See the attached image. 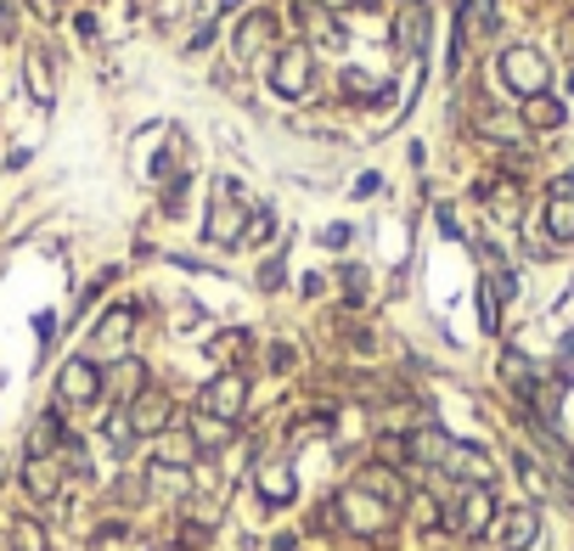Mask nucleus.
<instances>
[{"label":"nucleus","mask_w":574,"mask_h":551,"mask_svg":"<svg viewBox=\"0 0 574 551\" xmlns=\"http://www.w3.org/2000/svg\"><path fill=\"white\" fill-rule=\"evenodd\" d=\"M249 220H254V203H249V192L236 187V180H214V198H209V220H203V237L220 248H231V242H242V231H249Z\"/></svg>","instance_id":"f257e3e1"},{"label":"nucleus","mask_w":574,"mask_h":551,"mask_svg":"<svg viewBox=\"0 0 574 551\" xmlns=\"http://www.w3.org/2000/svg\"><path fill=\"white\" fill-rule=\"evenodd\" d=\"M265 79H271V90H276L282 102H304L310 90H315V51H310L304 40L276 46V57H271Z\"/></svg>","instance_id":"f03ea898"},{"label":"nucleus","mask_w":574,"mask_h":551,"mask_svg":"<svg viewBox=\"0 0 574 551\" xmlns=\"http://www.w3.org/2000/svg\"><path fill=\"white\" fill-rule=\"evenodd\" d=\"M445 523H451V534H462V540H484L490 529H496V490L462 484L456 501H445Z\"/></svg>","instance_id":"7ed1b4c3"},{"label":"nucleus","mask_w":574,"mask_h":551,"mask_svg":"<svg viewBox=\"0 0 574 551\" xmlns=\"http://www.w3.org/2000/svg\"><path fill=\"white\" fill-rule=\"evenodd\" d=\"M502 84L513 90V97L535 102V97H546L552 68H546V57H541L535 46H507V51H502Z\"/></svg>","instance_id":"20e7f679"},{"label":"nucleus","mask_w":574,"mask_h":551,"mask_svg":"<svg viewBox=\"0 0 574 551\" xmlns=\"http://www.w3.org/2000/svg\"><path fill=\"white\" fill-rule=\"evenodd\" d=\"M333 507H339V523H344L350 534H361V540H377V534L394 529V507L377 501V495H366V490H355V484H350Z\"/></svg>","instance_id":"39448f33"},{"label":"nucleus","mask_w":574,"mask_h":551,"mask_svg":"<svg viewBox=\"0 0 574 551\" xmlns=\"http://www.w3.org/2000/svg\"><path fill=\"white\" fill-rule=\"evenodd\" d=\"M124 422H130V433H135V439H158V433H170V428H175V394L147 383L141 394H130V400H124Z\"/></svg>","instance_id":"423d86ee"},{"label":"nucleus","mask_w":574,"mask_h":551,"mask_svg":"<svg viewBox=\"0 0 574 551\" xmlns=\"http://www.w3.org/2000/svg\"><path fill=\"white\" fill-rule=\"evenodd\" d=\"M276 34H282V18L271 12V7H260V12H249L236 23V34H231V57L249 68V62H265V57H276Z\"/></svg>","instance_id":"0eeeda50"},{"label":"nucleus","mask_w":574,"mask_h":551,"mask_svg":"<svg viewBox=\"0 0 574 551\" xmlns=\"http://www.w3.org/2000/svg\"><path fill=\"white\" fill-rule=\"evenodd\" d=\"M242 405H249V378H242V372H214L203 383V394H198V411L214 417V422H236Z\"/></svg>","instance_id":"6e6552de"},{"label":"nucleus","mask_w":574,"mask_h":551,"mask_svg":"<svg viewBox=\"0 0 574 551\" xmlns=\"http://www.w3.org/2000/svg\"><path fill=\"white\" fill-rule=\"evenodd\" d=\"M130 332H135V310H130V304H113V310L97 321L85 360H97V365H108V360H124V354H130Z\"/></svg>","instance_id":"1a4fd4ad"},{"label":"nucleus","mask_w":574,"mask_h":551,"mask_svg":"<svg viewBox=\"0 0 574 551\" xmlns=\"http://www.w3.org/2000/svg\"><path fill=\"white\" fill-rule=\"evenodd\" d=\"M91 400H102V365L73 354L57 372V405H91Z\"/></svg>","instance_id":"9d476101"},{"label":"nucleus","mask_w":574,"mask_h":551,"mask_svg":"<svg viewBox=\"0 0 574 551\" xmlns=\"http://www.w3.org/2000/svg\"><path fill=\"white\" fill-rule=\"evenodd\" d=\"M546 231L557 242H574V180L568 174L546 187Z\"/></svg>","instance_id":"9b49d317"},{"label":"nucleus","mask_w":574,"mask_h":551,"mask_svg":"<svg viewBox=\"0 0 574 551\" xmlns=\"http://www.w3.org/2000/svg\"><path fill=\"white\" fill-rule=\"evenodd\" d=\"M405 455H412L417 468H445L451 462V433L445 428H412L405 433Z\"/></svg>","instance_id":"f8f14e48"},{"label":"nucleus","mask_w":574,"mask_h":551,"mask_svg":"<svg viewBox=\"0 0 574 551\" xmlns=\"http://www.w3.org/2000/svg\"><path fill=\"white\" fill-rule=\"evenodd\" d=\"M23 490L34 501H57L62 495V462H57V455H29V462H23Z\"/></svg>","instance_id":"ddd939ff"},{"label":"nucleus","mask_w":574,"mask_h":551,"mask_svg":"<svg viewBox=\"0 0 574 551\" xmlns=\"http://www.w3.org/2000/svg\"><path fill=\"white\" fill-rule=\"evenodd\" d=\"M535 540H541V512L535 507L502 512V551H535Z\"/></svg>","instance_id":"4468645a"},{"label":"nucleus","mask_w":574,"mask_h":551,"mask_svg":"<svg viewBox=\"0 0 574 551\" xmlns=\"http://www.w3.org/2000/svg\"><path fill=\"white\" fill-rule=\"evenodd\" d=\"M462 484H484L490 490V479H496V462H490L484 450H473V444H451V462H445Z\"/></svg>","instance_id":"2eb2a0df"},{"label":"nucleus","mask_w":574,"mask_h":551,"mask_svg":"<svg viewBox=\"0 0 574 551\" xmlns=\"http://www.w3.org/2000/svg\"><path fill=\"white\" fill-rule=\"evenodd\" d=\"M198 439H192V428H170V433H158V455H152V462H163V468H192L198 462Z\"/></svg>","instance_id":"dca6fc26"},{"label":"nucleus","mask_w":574,"mask_h":551,"mask_svg":"<svg viewBox=\"0 0 574 551\" xmlns=\"http://www.w3.org/2000/svg\"><path fill=\"white\" fill-rule=\"evenodd\" d=\"M254 484H260V495H265L271 507H288V501L299 495V484H293V468H288V462H260V468H254Z\"/></svg>","instance_id":"f3484780"},{"label":"nucleus","mask_w":574,"mask_h":551,"mask_svg":"<svg viewBox=\"0 0 574 551\" xmlns=\"http://www.w3.org/2000/svg\"><path fill=\"white\" fill-rule=\"evenodd\" d=\"M355 490H366V495H377V501H405V484H400V473L394 468H383V462H366L361 473H355Z\"/></svg>","instance_id":"a211bd4d"},{"label":"nucleus","mask_w":574,"mask_h":551,"mask_svg":"<svg viewBox=\"0 0 574 551\" xmlns=\"http://www.w3.org/2000/svg\"><path fill=\"white\" fill-rule=\"evenodd\" d=\"M423 40H429V12H423V0H412V7L400 12V29H394V46L400 51H423Z\"/></svg>","instance_id":"6ab92c4d"},{"label":"nucleus","mask_w":574,"mask_h":551,"mask_svg":"<svg viewBox=\"0 0 574 551\" xmlns=\"http://www.w3.org/2000/svg\"><path fill=\"white\" fill-rule=\"evenodd\" d=\"M147 495H158V501H181V495H187V473L152 462V468H147Z\"/></svg>","instance_id":"aec40b11"},{"label":"nucleus","mask_w":574,"mask_h":551,"mask_svg":"<svg viewBox=\"0 0 574 551\" xmlns=\"http://www.w3.org/2000/svg\"><path fill=\"white\" fill-rule=\"evenodd\" d=\"M57 450H62V417L46 411V417L34 422V433H29V455H57Z\"/></svg>","instance_id":"412c9836"},{"label":"nucleus","mask_w":574,"mask_h":551,"mask_svg":"<svg viewBox=\"0 0 574 551\" xmlns=\"http://www.w3.org/2000/svg\"><path fill=\"white\" fill-rule=\"evenodd\" d=\"M23 79H29V97L51 108V62H46V51H29V57H23Z\"/></svg>","instance_id":"4be33fe9"},{"label":"nucleus","mask_w":574,"mask_h":551,"mask_svg":"<svg viewBox=\"0 0 574 551\" xmlns=\"http://www.w3.org/2000/svg\"><path fill=\"white\" fill-rule=\"evenodd\" d=\"M557 124H563V102H557V97L524 102V130H557Z\"/></svg>","instance_id":"5701e85b"},{"label":"nucleus","mask_w":574,"mask_h":551,"mask_svg":"<svg viewBox=\"0 0 574 551\" xmlns=\"http://www.w3.org/2000/svg\"><path fill=\"white\" fill-rule=\"evenodd\" d=\"M192 439H198V450L209 455V450H220V444L231 439V422H214V417L198 411V417H192Z\"/></svg>","instance_id":"b1692460"},{"label":"nucleus","mask_w":574,"mask_h":551,"mask_svg":"<svg viewBox=\"0 0 574 551\" xmlns=\"http://www.w3.org/2000/svg\"><path fill=\"white\" fill-rule=\"evenodd\" d=\"M405 512H412L417 529H440V523H445V507H440L434 495H405Z\"/></svg>","instance_id":"393cba45"},{"label":"nucleus","mask_w":574,"mask_h":551,"mask_svg":"<svg viewBox=\"0 0 574 551\" xmlns=\"http://www.w3.org/2000/svg\"><path fill=\"white\" fill-rule=\"evenodd\" d=\"M12 551H46L40 518H18V523H12Z\"/></svg>","instance_id":"a878e982"},{"label":"nucleus","mask_w":574,"mask_h":551,"mask_svg":"<svg viewBox=\"0 0 574 551\" xmlns=\"http://www.w3.org/2000/svg\"><path fill=\"white\" fill-rule=\"evenodd\" d=\"M479 130H484V136H496V141H518V136H524V119H507V113H484V119H479Z\"/></svg>","instance_id":"bb28decb"},{"label":"nucleus","mask_w":574,"mask_h":551,"mask_svg":"<svg viewBox=\"0 0 574 551\" xmlns=\"http://www.w3.org/2000/svg\"><path fill=\"white\" fill-rule=\"evenodd\" d=\"M209 540H214V529H209V523H198V518L175 529V545H181V551H203Z\"/></svg>","instance_id":"cd10ccee"},{"label":"nucleus","mask_w":574,"mask_h":551,"mask_svg":"<svg viewBox=\"0 0 574 551\" xmlns=\"http://www.w3.org/2000/svg\"><path fill=\"white\" fill-rule=\"evenodd\" d=\"M209 349H214V360H242L249 354V332H220Z\"/></svg>","instance_id":"c85d7f7f"},{"label":"nucleus","mask_w":574,"mask_h":551,"mask_svg":"<svg viewBox=\"0 0 574 551\" xmlns=\"http://www.w3.org/2000/svg\"><path fill=\"white\" fill-rule=\"evenodd\" d=\"M344 84L361 90V97H383V79H372V73H344Z\"/></svg>","instance_id":"c756f323"},{"label":"nucleus","mask_w":574,"mask_h":551,"mask_svg":"<svg viewBox=\"0 0 574 551\" xmlns=\"http://www.w3.org/2000/svg\"><path fill=\"white\" fill-rule=\"evenodd\" d=\"M282 276H288V270H282V259H265V264H260V288H265V293H276V288H282Z\"/></svg>","instance_id":"7c9ffc66"},{"label":"nucleus","mask_w":574,"mask_h":551,"mask_svg":"<svg viewBox=\"0 0 574 551\" xmlns=\"http://www.w3.org/2000/svg\"><path fill=\"white\" fill-rule=\"evenodd\" d=\"M344 288H350L344 299H350V304H361V299H366V276H361V270H344Z\"/></svg>","instance_id":"2f4dec72"},{"label":"nucleus","mask_w":574,"mask_h":551,"mask_svg":"<svg viewBox=\"0 0 574 551\" xmlns=\"http://www.w3.org/2000/svg\"><path fill=\"white\" fill-rule=\"evenodd\" d=\"M271 231H276V220H271V214H254V220H249V231H242V237H271Z\"/></svg>","instance_id":"473e14b6"},{"label":"nucleus","mask_w":574,"mask_h":551,"mask_svg":"<svg viewBox=\"0 0 574 551\" xmlns=\"http://www.w3.org/2000/svg\"><path fill=\"white\" fill-rule=\"evenodd\" d=\"M271 365H276V372H288V365H293V349H288V343H276V349H271Z\"/></svg>","instance_id":"72a5a7b5"},{"label":"nucleus","mask_w":574,"mask_h":551,"mask_svg":"<svg viewBox=\"0 0 574 551\" xmlns=\"http://www.w3.org/2000/svg\"><path fill=\"white\" fill-rule=\"evenodd\" d=\"M339 7H350V0H321V12H339Z\"/></svg>","instance_id":"f704fd0d"},{"label":"nucleus","mask_w":574,"mask_h":551,"mask_svg":"<svg viewBox=\"0 0 574 551\" xmlns=\"http://www.w3.org/2000/svg\"><path fill=\"white\" fill-rule=\"evenodd\" d=\"M7 473H12V468H7V455H0V490H7Z\"/></svg>","instance_id":"c9c22d12"},{"label":"nucleus","mask_w":574,"mask_h":551,"mask_svg":"<svg viewBox=\"0 0 574 551\" xmlns=\"http://www.w3.org/2000/svg\"><path fill=\"white\" fill-rule=\"evenodd\" d=\"M568 180H574V174H568Z\"/></svg>","instance_id":"e433bc0d"}]
</instances>
